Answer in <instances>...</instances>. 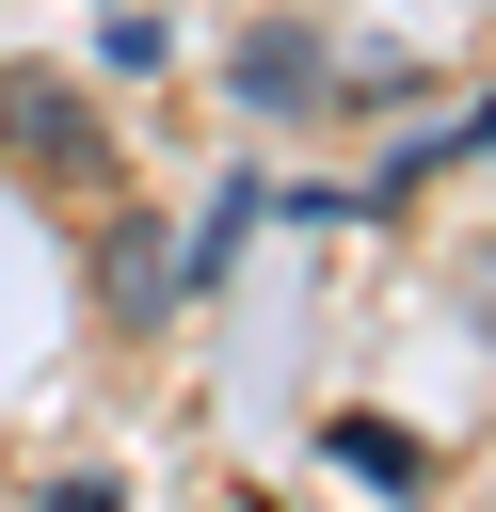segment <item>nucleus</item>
<instances>
[{
    "label": "nucleus",
    "mask_w": 496,
    "mask_h": 512,
    "mask_svg": "<svg viewBox=\"0 0 496 512\" xmlns=\"http://www.w3.org/2000/svg\"><path fill=\"white\" fill-rule=\"evenodd\" d=\"M0 160H32V176H96V112H80L64 80H0Z\"/></svg>",
    "instance_id": "nucleus-1"
},
{
    "label": "nucleus",
    "mask_w": 496,
    "mask_h": 512,
    "mask_svg": "<svg viewBox=\"0 0 496 512\" xmlns=\"http://www.w3.org/2000/svg\"><path fill=\"white\" fill-rule=\"evenodd\" d=\"M48 512H112V496H96V480H64V496H48Z\"/></svg>",
    "instance_id": "nucleus-3"
},
{
    "label": "nucleus",
    "mask_w": 496,
    "mask_h": 512,
    "mask_svg": "<svg viewBox=\"0 0 496 512\" xmlns=\"http://www.w3.org/2000/svg\"><path fill=\"white\" fill-rule=\"evenodd\" d=\"M240 80H256V96H304V80H320V48H304V32H256V48H240Z\"/></svg>",
    "instance_id": "nucleus-2"
}]
</instances>
